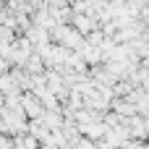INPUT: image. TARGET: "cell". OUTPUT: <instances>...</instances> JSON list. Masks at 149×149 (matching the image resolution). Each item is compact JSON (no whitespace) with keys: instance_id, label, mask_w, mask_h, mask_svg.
<instances>
[{"instance_id":"7a4b0ae2","label":"cell","mask_w":149,"mask_h":149,"mask_svg":"<svg viewBox=\"0 0 149 149\" xmlns=\"http://www.w3.org/2000/svg\"><path fill=\"white\" fill-rule=\"evenodd\" d=\"M13 147L16 149H39V144H37V136L29 134V136H18V139L13 141Z\"/></svg>"},{"instance_id":"6da1fadb","label":"cell","mask_w":149,"mask_h":149,"mask_svg":"<svg viewBox=\"0 0 149 149\" xmlns=\"http://www.w3.org/2000/svg\"><path fill=\"white\" fill-rule=\"evenodd\" d=\"M24 113L29 115V118H42L45 115V107H42V102L37 100V97H24Z\"/></svg>"},{"instance_id":"3957f363","label":"cell","mask_w":149,"mask_h":149,"mask_svg":"<svg viewBox=\"0 0 149 149\" xmlns=\"http://www.w3.org/2000/svg\"><path fill=\"white\" fill-rule=\"evenodd\" d=\"M0 149H13V141H8L5 136H0Z\"/></svg>"}]
</instances>
